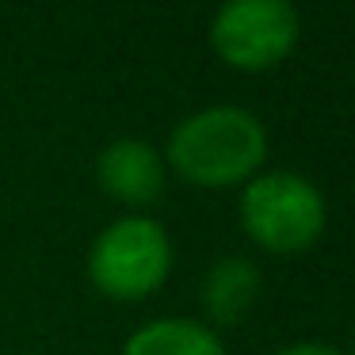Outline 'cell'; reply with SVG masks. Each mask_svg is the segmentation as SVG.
Wrapping results in <instances>:
<instances>
[{
	"mask_svg": "<svg viewBox=\"0 0 355 355\" xmlns=\"http://www.w3.org/2000/svg\"><path fill=\"white\" fill-rule=\"evenodd\" d=\"M268 157V130L241 103H210L184 115L168 134L164 164L191 184H233L256 176Z\"/></svg>",
	"mask_w": 355,
	"mask_h": 355,
	"instance_id": "6da1fadb",
	"label": "cell"
},
{
	"mask_svg": "<svg viewBox=\"0 0 355 355\" xmlns=\"http://www.w3.org/2000/svg\"><path fill=\"white\" fill-rule=\"evenodd\" d=\"M324 195L313 180L291 168H271L248 176L241 191V225L256 245L271 252H302L324 230Z\"/></svg>",
	"mask_w": 355,
	"mask_h": 355,
	"instance_id": "7a4b0ae2",
	"label": "cell"
},
{
	"mask_svg": "<svg viewBox=\"0 0 355 355\" xmlns=\"http://www.w3.org/2000/svg\"><path fill=\"white\" fill-rule=\"evenodd\" d=\"M172 268V241L149 214L115 218L88 252V279L111 298H141L164 283Z\"/></svg>",
	"mask_w": 355,
	"mask_h": 355,
	"instance_id": "3957f363",
	"label": "cell"
},
{
	"mask_svg": "<svg viewBox=\"0 0 355 355\" xmlns=\"http://www.w3.org/2000/svg\"><path fill=\"white\" fill-rule=\"evenodd\" d=\"M298 31L294 0H222L210 19V46L237 69H268L294 50Z\"/></svg>",
	"mask_w": 355,
	"mask_h": 355,
	"instance_id": "277c9868",
	"label": "cell"
},
{
	"mask_svg": "<svg viewBox=\"0 0 355 355\" xmlns=\"http://www.w3.org/2000/svg\"><path fill=\"white\" fill-rule=\"evenodd\" d=\"M96 180L119 202L146 207L164 187V157L146 138H115L96 157Z\"/></svg>",
	"mask_w": 355,
	"mask_h": 355,
	"instance_id": "5b68a950",
	"label": "cell"
},
{
	"mask_svg": "<svg viewBox=\"0 0 355 355\" xmlns=\"http://www.w3.org/2000/svg\"><path fill=\"white\" fill-rule=\"evenodd\" d=\"M123 355H225V347L210 324L191 317H161L138 324L126 336Z\"/></svg>",
	"mask_w": 355,
	"mask_h": 355,
	"instance_id": "8992f818",
	"label": "cell"
},
{
	"mask_svg": "<svg viewBox=\"0 0 355 355\" xmlns=\"http://www.w3.org/2000/svg\"><path fill=\"white\" fill-rule=\"evenodd\" d=\"M260 294V268L245 256H222L202 279V302L214 321H241Z\"/></svg>",
	"mask_w": 355,
	"mask_h": 355,
	"instance_id": "52a82bcc",
	"label": "cell"
},
{
	"mask_svg": "<svg viewBox=\"0 0 355 355\" xmlns=\"http://www.w3.org/2000/svg\"><path fill=\"white\" fill-rule=\"evenodd\" d=\"M275 355H347V352L336 344H321V340H298V344L279 347Z\"/></svg>",
	"mask_w": 355,
	"mask_h": 355,
	"instance_id": "ba28073f",
	"label": "cell"
},
{
	"mask_svg": "<svg viewBox=\"0 0 355 355\" xmlns=\"http://www.w3.org/2000/svg\"><path fill=\"white\" fill-rule=\"evenodd\" d=\"M347 355H355V336H352V352H347Z\"/></svg>",
	"mask_w": 355,
	"mask_h": 355,
	"instance_id": "9c48e42d",
	"label": "cell"
}]
</instances>
